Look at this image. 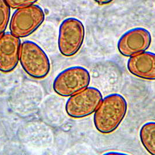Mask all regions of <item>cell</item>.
<instances>
[{
    "label": "cell",
    "mask_w": 155,
    "mask_h": 155,
    "mask_svg": "<svg viewBox=\"0 0 155 155\" xmlns=\"http://www.w3.org/2000/svg\"><path fill=\"white\" fill-rule=\"evenodd\" d=\"M127 109V101L123 95L111 93L106 96L94 114L93 123L96 129L103 134L115 131L123 121Z\"/></svg>",
    "instance_id": "cell-1"
},
{
    "label": "cell",
    "mask_w": 155,
    "mask_h": 155,
    "mask_svg": "<svg viewBox=\"0 0 155 155\" xmlns=\"http://www.w3.org/2000/svg\"><path fill=\"white\" fill-rule=\"evenodd\" d=\"M19 61L25 72L35 79H43L50 71V61L45 51L30 40L21 45Z\"/></svg>",
    "instance_id": "cell-2"
},
{
    "label": "cell",
    "mask_w": 155,
    "mask_h": 155,
    "mask_svg": "<svg viewBox=\"0 0 155 155\" xmlns=\"http://www.w3.org/2000/svg\"><path fill=\"white\" fill-rule=\"evenodd\" d=\"M90 82L91 75L88 70L75 66L61 71L55 78L53 87L58 95L69 97L85 89Z\"/></svg>",
    "instance_id": "cell-3"
},
{
    "label": "cell",
    "mask_w": 155,
    "mask_h": 155,
    "mask_svg": "<svg viewBox=\"0 0 155 155\" xmlns=\"http://www.w3.org/2000/svg\"><path fill=\"white\" fill-rule=\"evenodd\" d=\"M45 19V12L38 5L17 9L10 21V32L19 38L28 37L39 28Z\"/></svg>",
    "instance_id": "cell-4"
},
{
    "label": "cell",
    "mask_w": 155,
    "mask_h": 155,
    "mask_svg": "<svg viewBox=\"0 0 155 155\" xmlns=\"http://www.w3.org/2000/svg\"><path fill=\"white\" fill-rule=\"evenodd\" d=\"M85 35V27L80 20L75 18L64 19L58 33V45L60 53L65 57L76 54L83 45Z\"/></svg>",
    "instance_id": "cell-5"
},
{
    "label": "cell",
    "mask_w": 155,
    "mask_h": 155,
    "mask_svg": "<svg viewBox=\"0 0 155 155\" xmlns=\"http://www.w3.org/2000/svg\"><path fill=\"white\" fill-rule=\"evenodd\" d=\"M103 100L101 91L94 87H87L67 101L65 111L74 118H82L94 113Z\"/></svg>",
    "instance_id": "cell-6"
},
{
    "label": "cell",
    "mask_w": 155,
    "mask_h": 155,
    "mask_svg": "<svg viewBox=\"0 0 155 155\" xmlns=\"http://www.w3.org/2000/svg\"><path fill=\"white\" fill-rule=\"evenodd\" d=\"M151 43L150 31L143 28H135L125 32L120 37L117 48L121 54L131 57L145 52Z\"/></svg>",
    "instance_id": "cell-7"
},
{
    "label": "cell",
    "mask_w": 155,
    "mask_h": 155,
    "mask_svg": "<svg viewBox=\"0 0 155 155\" xmlns=\"http://www.w3.org/2000/svg\"><path fill=\"white\" fill-rule=\"evenodd\" d=\"M21 41L19 38L7 32L0 37V71L12 72L19 61Z\"/></svg>",
    "instance_id": "cell-8"
},
{
    "label": "cell",
    "mask_w": 155,
    "mask_h": 155,
    "mask_svg": "<svg viewBox=\"0 0 155 155\" xmlns=\"http://www.w3.org/2000/svg\"><path fill=\"white\" fill-rule=\"evenodd\" d=\"M127 69L133 75L148 81H155V53L143 52L131 57Z\"/></svg>",
    "instance_id": "cell-9"
},
{
    "label": "cell",
    "mask_w": 155,
    "mask_h": 155,
    "mask_svg": "<svg viewBox=\"0 0 155 155\" xmlns=\"http://www.w3.org/2000/svg\"><path fill=\"white\" fill-rule=\"evenodd\" d=\"M140 138L142 146L150 155H155V122L143 124L140 131Z\"/></svg>",
    "instance_id": "cell-10"
},
{
    "label": "cell",
    "mask_w": 155,
    "mask_h": 155,
    "mask_svg": "<svg viewBox=\"0 0 155 155\" xmlns=\"http://www.w3.org/2000/svg\"><path fill=\"white\" fill-rule=\"evenodd\" d=\"M11 8L5 0H0V37L4 34L8 26Z\"/></svg>",
    "instance_id": "cell-11"
},
{
    "label": "cell",
    "mask_w": 155,
    "mask_h": 155,
    "mask_svg": "<svg viewBox=\"0 0 155 155\" xmlns=\"http://www.w3.org/2000/svg\"><path fill=\"white\" fill-rule=\"evenodd\" d=\"M6 1L10 8L18 9L31 6L37 2L36 0H6Z\"/></svg>",
    "instance_id": "cell-12"
},
{
    "label": "cell",
    "mask_w": 155,
    "mask_h": 155,
    "mask_svg": "<svg viewBox=\"0 0 155 155\" xmlns=\"http://www.w3.org/2000/svg\"><path fill=\"white\" fill-rule=\"evenodd\" d=\"M102 155H130L125 153H123L120 152H116V151H110L104 153V154Z\"/></svg>",
    "instance_id": "cell-13"
}]
</instances>
